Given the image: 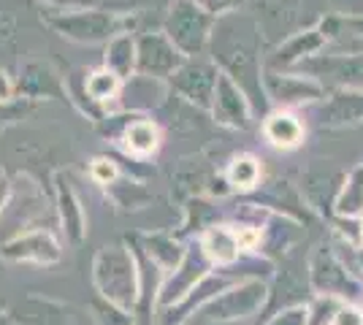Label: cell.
Listing matches in <instances>:
<instances>
[{
    "mask_svg": "<svg viewBox=\"0 0 363 325\" xmlns=\"http://www.w3.org/2000/svg\"><path fill=\"white\" fill-rule=\"evenodd\" d=\"M16 93V84L11 81V76L6 71H0V103H11Z\"/></svg>",
    "mask_w": 363,
    "mask_h": 325,
    "instance_id": "cell-26",
    "label": "cell"
},
{
    "mask_svg": "<svg viewBox=\"0 0 363 325\" xmlns=\"http://www.w3.org/2000/svg\"><path fill=\"white\" fill-rule=\"evenodd\" d=\"M212 117L217 125L223 127H233V130H244L252 117V103L242 87L230 76L220 74L217 76V87H214L212 101Z\"/></svg>",
    "mask_w": 363,
    "mask_h": 325,
    "instance_id": "cell-8",
    "label": "cell"
},
{
    "mask_svg": "<svg viewBox=\"0 0 363 325\" xmlns=\"http://www.w3.org/2000/svg\"><path fill=\"white\" fill-rule=\"evenodd\" d=\"M315 76H328L336 84H347V87H363V57L358 55H320L301 62Z\"/></svg>",
    "mask_w": 363,
    "mask_h": 325,
    "instance_id": "cell-10",
    "label": "cell"
},
{
    "mask_svg": "<svg viewBox=\"0 0 363 325\" xmlns=\"http://www.w3.org/2000/svg\"><path fill=\"white\" fill-rule=\"evenodd\" d=\"M363 209V166L350 173L347 185H345V193L339 198V212L345 215H355Z\"/></svg>",
    "mask_w": 363,
    "mask_h": 325,
    "instance_id": "cell-21",
    "label": "cell"
},
{
    "mask_svg": "<svg viewBox=\"0 0 363 325\" xmlns=\"http://www.w3.org/2000/svg\"><path fill=\"white\" fill-rule=\"evenodd\" d=\"M104 68L111 71L114 76L122 81L136 74V38L130 33H120L106 44V55H104Z\"/></svg>",
    "mask_w": 363,
    "mask_h": 325,
    "instance_id": "cell-14",
    "label": "cell"
},
{
    "mask_svg": "<svg viewBox=\"0 0 363 325\" xmlns=\"http://www.w3.org/2000/svg\"><path fill=\"white\" fill-rule=\"evenodd\" d=\"M260 84H263V95H269L277 106H303L320 101L325 95L323 81L312 76H296V74H279V71H263L260 74Z\"/></svg>",
    "mask_w": 363,
    "mask_h": 325,
    "instance_id": "cell-6",
    "label": "cell"
},
{
    "mask_svg": "<svg viewBox=\"0 0 363 325\" xmlns=\"http://www.w3.org/2000/svg\"><path fill=\"white\" fill-rule=\"evenodd\" d=\"M347 25H350V28H355V30H358L363 35V16H361V19H350Z\"/></svg>",
    "mask_w": 363,
    "mask_h": 325,
    "instance_id": "cell-28",
    "label": "cell"
},
{
    "mask_svg": "<svg viewBox=\"0 0 363 325\" xmlns=\"http://www.w3.org/2000/svg\"><path fill=\"white\" fill-rule=\"evenodd\" d=\"M363 120V93L358 90H342L328 98L323 106V122L325 125H347Z\"/></svg>",
    "mask_w": 363,
    "mask_h": 325,
    "instance_id": "cell-15",
    "label": "cell"
},
{
    "mask_svg": "<svg viewBox=\"0 0 363 325\" xmlns=\"http://www.w3.org/2000/svg\"><path fill=\"white\" fill-rule=\"evenodd\" d=\"M203 252L209 261L217 263H230L239 255V241H236V231L233 228H212L203 236Z\"/></svg>",
    "mask_w": 363,
    "mask_h": 325,
    "instance_id": "cell-18",
    "label": "cell"
},
{
    "mask_svg": "<svg viewBox=\"0 0 363 325\" xmlns=\"http://www.w3.org/2000/svg\"><path fill=\"white\" fill-rule=\"evenodd\" d=\"M120 144L128 155L133 157H150L160 147V127L147 117H130V122L122 125Z\"/></svg>",
    "mask_w": 363,
    "mask_h": 325,
    "instance_id": "cell-12",
    "label": "cell"
},
{
    "mask_svg": "<svg viewBox=\"0 0 363 325\" xmlns=\"http://www.w3.org/2000/svg\"><path fill=\"white\" fill-rule=\"evenodd\" d=\"M193 3L201 6L206 14H212L214 19H220V16L236 14V11L242 8L244 0H193Z\"/></svg>",
    "mask_w": 363,
    "mask_h": 325,
    "instance_id": "cell-23",
    "label": "cell"
},
{
    "mask_svg": "<svg viewBox=\"0 0 363 325\" xmlns=\"http://www.w3.org/2000/svg\"><path fill=\"white\" fill-rule=\"evenodd\" d=\"M60 206H62V219H65V225H68V233L79 239L82 236V206L76 201V193L68 187V182H62L60 179Z\"/></svg>",
    "mask_w": 363,
    "mask_h": 325,
    "instance_id": "cell-20",
    "label": "cell"
},
{
    "mask_svg": "<svg viewBox=\"0 0 363 325\" xmlns=\"http://www.w3.org/2000/svg\"><path fill=\"white\" fill-rule=\"evenodd\" d=\"M325 41H328V38L323 35L320 28L296 33V35H290L288 41L269 57L266 68H269V71H279V68H290V65H296V62L309 60V57H315L320 49L325 47Z\"/></svg>",
    "mask_w": 363,
    "mask_h": 325,
    "instance_id": "cell-11",
    "label": "cell"
},
{
    "mask_svg": "<svg viewBox=\"0 0 363 325\" xmlns=\"http://www.w3.org/2000/svg\"><path fill=\"white\" fill-rule=\"evenodd\" d=\"M6 195H9V185L0 179V206H3V201H6Z\"/></svg>",
    "mask_w": 363,
    "mask_h": 325,
    "instance_id": "cell-29",
    "label": "cell"
},
{
    "mask_svg": "<svg viewBox=\"0 0 363 325\" xmlns=\"http://www.w3.org/2000/svg\"><path fill=\"white\" fill-rule=\"evenodd\" d=\"M14 38H16V16L6 6H0V47L3 44H11Z\"/></svg>",
    "mask_w": 363,
    "mask_h": 325,
    "instance_id": "cell-24",
    "label": "cell"
},
{
    "mask_svg": "<svg viewBox=\"0 0 363 325\" xmlns=\"http://www.w3.org/2000/svg\"><path fill=\"white\" fill-rule=\"evenodd\" d=\"M90 176L98 185H111L120 176V169H117V163L111 157H95L90 163Z\"/></svg>",
    "mask_w": 363,
    "mask_h": 325,
    "instance_id": "cell-22",
    "label": "cell"
},
{
    "mask_svg": "<svg viewBox=\"0 0 363 325\" xmlns=\"http://www.w3.org/2000/svg\"><path fill=\"white\" fill-rule=\"evenodd\" d=\"M187 60L166 38V33H144L136 38V74L150 79H171L174 71Z\"/></svg>",
    "mask_w": 363,
    "mask_h": 325,
    "instance_id": "cell-5",
    "label": "cell"
},
{
    "mask_svg": "<svg viewBox=\"0 0 363 325\" xmlns=\"http://www.w3.org/2000/svg\"><path fill=\"white\" fill-rule=\"evenodd\" d=\"M46 25L55 30L79 41V44H101L111 41L114 35L125 30V19L117 11H98V8H82V11H46Z\"/></svg>",
    "mask_w": 363,
    "mask_h": 325,
    "instance_id": "cell-2",
    "label": "cell"
},
{
    "mask_svg": "<svg viewBox=\"0 0 363 325\" xmlns=\"http://www.w3.org/2000/svg\"><path fill=\"white\" fill-rule=\"evenodd\" d=\"M6 255L9 258H25V261H38V263H46V261H57L60 249L57 244L44 236V233H30V236H22L11 241L6 247Z\"/></svg>",
    "mask_w": 363,
    "mask_h": 325,
    "instance_id": "cell-16",
    "label": "cell"
},
{
    "mask_svg": "<svg viewBox=\"0 0 363 325\" xmlns=\"http://www.w3.org/2000/svg\"><path fill=\"white\" fill-rule=\"evenodd\" d=\"M212 14H206L193 0H177L166 16V38L179 49L184 57H198L209 47V38L214 30Z\"/></svg>",
    "mask_w": 363,
    "mask_h": 325,
    "instance_id": "cell-3",
    "label": "cell"
},
{
    "mask_svg": "<svg viewBox=\"0 0 363 325\" xmlns=\"http://www.w3.org/2000/svg\"><path fill=\"white\" fill-rule=\"evenodd\" d=\"M217 76H220V71L214 62L201 60V57H187L168 81H171L174 93H179L187 103L203 108V111H212Z\"/></svg>",
    "mask_w": 363,
    "mask_h": 325,
    "instance_id": "cell-4",
    "label": "cell"
},
{
    "mask_svg": "<svg viewBox=\"0 0 363 325\" xmlns=\"http://www.w3.org/2000/svg\"><path fill=\"white\" fill-rule=\"evenodd\" d=\"M98 285L104 287V293L111 295L114 301H133V285H136V271H133V261L128 252L122 249H106L98 258Z\"/></svg>",
    "mask_w": 363,
    "mask_h": 325,
    "instance_id": "cell-7",
    "label": "cell"
},
{
    "mask_svg": "<svg viewBox=\"0 0 363 325\" xmlns=\"http://www.w3.org/2000/svg\"><path fill=\"white\" fill-rule=\"evenodd\" d=\"M336 325H363V317L355 309H342L336 317Z\"/></svg>",
    "mask_w": 363,
    "mask_h": 325,
    "instance_id": "cell-27",
    "label": "cell"
},
{
    "mask_svg": "<svg viewBox=\"0 0 363 325\" xmlns=\"http://www.w3.org/2000/svg\"><path fill=\"white\" fill-rule=\"evenodd\" d=\"M263 136H266L269 144L279 147V149H296L303 141V136H306V127H303V122L293 111L279 108V111H274V114L266 117Z\"/></svg>",
    "mask_w": 363,
    "mask_h": 325,
    "instance_id": "cell-13",
    "label": "cell"
},
{
    "mask_svg": "<svg viewBox=\"0 0 363 325\" xmlns=\"http://www.w3.org/2000/svg\"><path fill=\"white\" fill-rule=\"evenodd\" d=\"M212 57L214 65H220L239 87H242L250 103L263 98V84H260V55H257V30L255 22L236 14L220 16L212 30Z\"/></svg>",
    "mask_w": 363,
    "mask_h": 325,
    "instance_id": "cell-1",
    "label": "cell"
},
{
    "mask_svg": "<svg viewBox=\"0 0 363 325\" xmlns=\"http://www.w3.org/2000/svg\"><path fill=\"white\" fill-rule=\"evenodd\" d=\"M122 84L125 81L120 76H114L106 68H98V71L87 74V79H84V93L90 95V101L95 106H106L108 101H117L120 98Z\"/></svg>",
    "mask_w": 363,
    "mask_h": 325,
    "instance_id": "cell-17",
    "label": "cell"
},
{
    "mask_svg": "<svg viewBox=\"0 0 363 325\" xmlns=\"http://www.w3.org/2000/svg\"><path fill=\"white\" fill-rule=\"evenodd\" d=\"M55 11H82V8H95L101 0H41Z\"/></svg>",
    "mask_w": 363,
    "mask_h": 325,
    "instance_id": "cell-25",
    "label": "cell"
},
{
    "mask_svg": "<svg viewBox=\"0 0 363 325\" xmlns=\"http://www.w3.org/2000/svg\"><path fill=\"white\" fill-rule=\"evenodd\" d=\"M16 93L25 98H62L65 95V84H62L60 74L41 60H30L22 65L19 79H16Z\"/></svg>",
    "mask_w": 363,
    "mask_h": 325,
    "instance_id": "cell-9",
    "label": "cell"
},
{
    "mask_svg": "<svg viewBox=\"0 0 363 325\" xmlns=\"http://www.w3.org/2000/svg\"><path fill=\"white\" fill-rule=\"evenodd\" d=\"M225 179L233 187H239V190H250V187H255L257 179H260V163H257V157L236 155L233 160H230V166H228Z\"/></svg>",
    "mask_w": 363,
    "mask_h": 325,
    "instance_id": "cell-19",
    "label": "cell"
}]
</instances>
